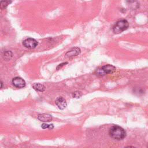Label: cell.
<instances>
[{"mask_svg": "<svg viewBox=\"0 0 148 148\" xmlns=\"http://www.w3.org/2000/svg\"><path fill=\"white\" fill-rule=\"evenodd\" d=\"M109 134L111 138L117 140H121L126 136L125 131L118 125L112 127L109 130Z\"/></svg>", "mask_w": 148, "mask_h": 148, "instance_id": "6da1fadb", "label": "cell"}, {"mask_svg": "<svg viewBox=\"0 0 148 148\" xmlns=\"http://www.w3.org/2000/svg\"><path fill=\"white\" fill-rule=\"evenodd\" d=\"M128 26V22L126 20H121L116 23L113 27V31L114 34H120L126 30Z\"/></svg>", "mask_w": 148, "mask_h": 148, "instance_id": "7a4b0ae2", "label": "cell"}, {"mask_svg": "<svg viewBox=\"0 0 148 148\" xmlns=\"http://www.w3.org/2000/svg\"><path fill=\"white\" fill-rule=\"evenodd\" d=\"M116 71V68L110 64H108L106 65H104L103 66H102L101 68L98 69L96 71V75L98 76H104L106 74H109V73H113L114 71Z\"/></svg>", "mask_w": 148, "mask_h": 148, "instance_id": "3957f363", "label": "cell"}, {"mask_svg": "<svg viewBox=\"0 0 148 148\" xmlns=\"http://www.w3.org/2000/svg\"><path fill=\"white\" fill-rule=\"evenodd\" d=\"M38 42L35 39L31 38H27L23 42V46L29 49H32L35 48L38 46Z\"/></svg>", "mask_w": 148, "mask_h": 148, "instance_id": "277c9868", "label": "cell"}, {"mask_svg": "<svg viewBox=\"0 0 148 148\" xmlns=\"http://www.w3.org/2000/svg\"><path fill=\"white\" fill-rule=\"evenodd\" d=\"M12 82L13 85L16 88H24L25 86V80L21 77H18V76L14 77L12 79Z\"/></svg>", "mask_w": 148, "mask_h": 148, "instance_id": "5b68a950", "label": "cell"}, {"mask_svg": "<svg viewBox=\"0 0 148 148\" xmlns=\"http://www.w3.org/2000/svg\"><path fill=\"white\" fill-rule=\"evenodd\" d=\"M55 103H56V105L58 106V108L60 109H61V110L64 109L66 107V106H67V103H66V100L62 97H58L56 99Z\"/></svg>", "mask_w": 148, "mask_h": 148, "instance_id": "8992f818", "label": "cell"}, {"mask_svg": "<svg viewBox=\"0 0 148 148\" xmlns=\"http://www.w3.org/2000/svg\"><path fill=\"white\" fill-rule=\"evenodd\" d=\"M81 51L79 47H74L71 50L68 51L65 55L66 58H72L75 56L79 55Z\"/></svg>", "mask_w": 148, "mask_h": 148, "instance_id": "52a82bcc", "label": "cell"}, {"mask_svg": "<svg viewBox=\"0 0 148 148\" xmlns=\"http://www.w3.org/2000/svg\"><path fill=\"white\" fill-rule=\"evenodd\" d=\"M38 119L41 121L49 122V121H51L52 116L49 114L42 113V114H39L38 116Z\"/></svg>", "mask_w": 148, "mask_h": 148, "instance_id": "ba28073f", "label": "cell"}, {"mask_svg": "<svg viewBox=\"0 0 148 148\" xmlns=\"http://www.w3.org/2000/svg\"><path fill=\"white\" fill-rule=\"evenodd\" d=\"M32 88L36 91H39V92H43L45 90L46 87L45 86L40 83H34L32 85Z\"/></svg>", "mask_w": 148, "mask_h": 148, "instance_id": "9c48e42d", "label": "cell"}, {"mask_svg": "<svg viewBox=\"0 0 148 148\" xmlns=\"http://www.w3.org/2000/svg\"><path fill=\"white\" fill-rule=\"evenodd\" d=\"M127 5L132 9H137L139 6V3L136 0H128L127 1Z\"/></svg>", "mask_w": 148, "mask_h": 148, "instance_id": "30bf717a", "label": "cell"}, {"mask_svg": "<svg viewBox=\"0 0 148 148\" xmlns=\"http://www.w3.org/2000/svg\"><path fill=\"white\" fill-rule=\"evenodd\" d=\"M12 2V0H1L0 2V8L1 9L6 8Z\"/></svg>", "mask_w": 148, "mask_h": 148, "instance_id": "8fae6325", "label": "cell"}, {"mask_svg": "<svg viewBox=\"0 0 148 148\" xmlns=\"http://www.w3.org/2000/svg\"><path fill=\"white\" fill-rule=\"evenodd\" d=\"M12 57H13V54H12V51H7L4 53L3 57H4V59H5L6 61L10 60L12 58Z\"/></svg>", "mask_w": 148, "mask_h": 148, "instance_id": "7c38bea8", "label": "cell"}, {"mask_svg": "<svg viewBox=\"0 0 148 148\" xmlns=\"http://www.w3.org/2000/svg\"><path fill=\"white\" fill-rule=\"evenodd\" d=\"M72 95V97H73V98H80V97L82 95V93L81 91H76L73 92Z\"/></svg>", "mask_w": 148, "mask_h": 148, "instance_id": "4fadbf2b", "label": "cell"}, {"mask_svg": "<svg viewBox=\"0 0 148 148\" xmlns=\"http://www.w3.org/2000/svg\"><path fill=\"white\" fill-rule=\"evenodd\" d=\"M50 127V124H47L46 123H43L41 125V127L43 129H46V128H49Z\"/></svg>", "mask_w": 148, "mask_h": 148, "instance_id": "5bb4252c", "label": "cell"}, {"mask_svg": "<svg viewBox=\"0 0 148 148\" xmlns=\"http://www.w3.org/2000/svg\"><path fill=\"white\" fill-rule=\"evenodd\" d=\"M67 64V62H63V63H62V64H59L58 66H57V69H60V68H61L62 66H64L65 64Z\"/></svg>", "mask_w": 148, "mask_h": 148, "instance_id": "9a60e30c", "label": "cell"}]
</instances>
